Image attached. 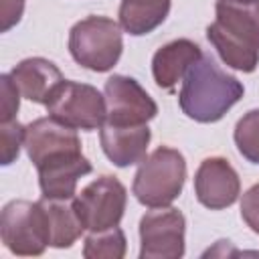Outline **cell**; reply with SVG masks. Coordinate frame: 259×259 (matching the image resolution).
Returning <instances> with one entry per match:
<instances>
[{"instance_id":"10","label":"cell","mask_w":259,"mask_h":259,"mask_svg":"<svg viewBox=\"0 0 259 259\" xmlns=\"http://www.w3.org/2000/svg\"><path fill=\"white\" fill-rule=\"evenodd\" d=\"M24 150L30 162L38 168L51 160L81 154L77 130L61 123L55 117H38L24 127Z\"/></svg>"},{"instance_id":"21","label":"cell","mask_w":259,"mask_h":259,"mask_svg":"<svg viewBox=\"0 0 259 259\" xmlns=\"http://www.w3.org/2000/svg\"><path fill=\"white\" fill-rule=\"evenodd\" d=\"M0 123L16 119V111L20 107V91L10 73L0 75Z\"/></svg>"},{"instance_id":"13","label":"cell","mask_w":259,"mask_h":259,"mask_svg":"<svg viewBox=\"0 0 259 259\" xmlns=\"http://www.w3.org/2000/svg\"><path fill=\"white\" fill-rule=\"evenodd\" d=\"M10 77L14 79L20 95L32 103L47 105L57 89L67 81L61 69L42 57H28L22 59L18 65L12 67Z\"/></svg>"},{"instance_id":"15","label":"cell","mask_w":259,"mask_h":259,"mask_svg":"<svg viewBox=\"0 0 259 259\" xmlns=\"http://www.w3.org/2000/svg\"><path fill=\"white\" fill-rule=\"evenodd\" d=\"M202 57L200 47L190 38H176L160 47L152 57V75L160 89L170 91L184 79L190 65Z\"/></svg>"},{"instance_id":"12","label":"cell","mask_w":259,"mask_h":259,"mask_svg":"<svg viewBox=\"0 0 259 259\" xmlns=\"http://www.w3.org/2000/svg\"><path fill=\"white\" fill-rule=\"evenodd\" d=\"M152 140V132L148 123L142 125H115L103 123L99 127V142L103 154L117 168H127L132 164H140L146 158L148 146Z\"/></svg>"},{"instance_id":"24","label":"cell","mask_w":259,"mask_h":259,"mask_svg":"<svg viewBox=\"0 0 259 259\" xmlns=\"http://www.w3.org/2000/svg\"><path fill=\"white\" fill-rule=\"evenodd\" d=\"M231 2H257V0H231Z\"/></svg>"},{"instance_id":"4","label":"cell","mask_w":259,"mask_h":259,"mask_svg":"<svg viewBox=\"0 0 259 259\" xmlns=\"http://www.w3.org/2000/svg\"><path fill=\"white\" fill-rule=\"evenodd\" d=\"M121 24L109 16H87L69 30V53L77 65L105 73L113 69L123 51Z\"/></svg>"},{"instance_id":"8","label":"cell","mask_w":259,"mask_h":259,"mask_svg":"<svg viewBox=\"0 0 259 259\" xmlns=\"http://www.w3.org/2000/svg\"><path fill=\"white\" fill-rule=\"evenodd\" d=\"M186 219L174 206H154L140 219V257L178 259L184 255Z\"/></svg>"},{"instance_id":"17","label":"cell","mask_w":259,"mask_h":259,"mask_svg":"<svg viewBox=\"0 0 259 259\" xmlns=\"http://www.w3.org/2000/svg\"><path fill=\"white\" fill-rule=\"evenodd\" d=\"M172 0H121L119 24L132 36H144L156 30L168 16Z\"/></svg>"},{"instance_id":"11","label":"cell","mask_w":259,"mask_h":259,"mask_svg":"<svg viewBox=\"0 0 259 259\" xmlns=\"http://www.w3.org/2000/svg\"><path fill=\"white\" fill-rule=\"evenodd\" d=\"M194 194L196 200L210 210H223L235 204L241 194L237 170L221 156L204 158L194 174Z\"/></svg>"},{"instance_id":"18","label":"cell","mask_w":259,"mask_h":259,"mask_svg":"<svg viewBox=\"0 0 259 259\" xmlns=\"http://www.w3.org/2000/svg\"><path fill=\"white\" fill-rule=\"evenodd\" d=\"M125 235L119 227L89 231L83 241V257L87 259H121L125 257Z\"/></svg>"},{"instance_id":"1","label":"cell","mask_w":259,"mask_h":259,"mask_svg":"<svg viewBox=\"0 0 259 259\" xmlns=\"http://www.w3.org/2000/svg\"><path fill=\"white\" fill-rule=\"evenodd\" d=\"M206 38L227 67L253 73L259 65V0H219Z\"/></svg>"},{"instance_id":"19","label":"cell","mask_w":259,"mask_h":259,"mask_svg":"<svg viewBox=\"0 0 259 259\" xmlns=\"http://www.w3.org/2000/svg\"><path fill=\"white\" fill-rule=\"evenodd\" d=\"M233 140L245 160H249L251 164H259V107L243 113V117L235 125Z\"/></svg>"},{"instance_id":"2","label":"cell","mask_w":259,"mask_h":259,"mask_svg":"<svg viewBox=\"0 0 259 259\" xmlns=\"http://www.w3.org/2000/svg\"><path fill=\"white\" fill-rule=\"evenodd\" d=\"M243 93V83L223 71L210 55L202 53L182 79L178 105L186 117L198 123H214L241 101Z\"/></svg>"},{"instance_id":"22","label":"cell","mask_w":259,"mask_h":259,"mask_svg":"<svg viewBox=\"0 0 259 259\" xmlns=\"http://www.w3.org/2000/svg\"><path fill=\"white\" fill-rule=\"evenodd\" d=\"M241 219L253 233L259 235V182L241 196Z\"/></svg>"},{"instance_id":"5","label":"cell","mask_w":259,"mask_h":259,"mask_svg":"<svg viewBox=\"0 0 259 259\" xmlns=\"http://www.w3.org/2000/svg\"><path fill=\"white\" fill-rule=\"evenodd\" d=\"M0 237L4 247L22 257L42 255L51 245V227L42 202L10 200L0 212Z\"/></svg>"},{"instance_id":"7","label":"cell","mask_w":259,"mask_h":259,"mask_svg":"<svg viewBox=\"0 0 259 259\" xmlns=\"http://www.w3.org/2000/svg\"><path fill=\"white\" fill-rule=\"evenodd\" d=\"M73 202L85 231H103L117 227L123 219L127 190L115 176L103 174L89 182L79 194H75Z\"/></svg>"},{"instance_id":"6","label":"cell","mask_w":259,"mask_h":259,"mask_svg":"<svg viewBox=\"0 0 259 259\" xmlns=\"http://www.w3.org/2000/svg\"><path fill=\"white\" fill-rule=\"evenodd\" d=\"M47 113L73 130L93 132L105 123V95L89 83L65 81L47 103Z\"/></svg>"},{"instance_id":"20","label":"cell","mask_w":259,"mask_h":259,"mask_svg":"<svg viewBox=\"0 0 259 259\" xmlns=\"http://www.w3.org/2000/svg\"><path fill=\"white\" fill-rule=\"evenodd\" d=\"M24 127L26 125L18 123V119L0 123V140H2L0 160H2V166H10L18 158L20 148L24 146Z\"/></svg>"},{"instance_id":"3","label":"cell","mask_w":259,"mask_h":259,"mask_svg":"<svg viewBox=\"0 0 259 259\" xmlns=\"http://www.w3.org/2000/svg\"><path fill=\"white\" fill-rule=\"evenodd\" d=\"M184 182L186 160L182 152L170 146H160L140 162L134 174L132 192L138 202L148 208L168 206L180 196Z\"/></svg>"},{"instance_id":"14","label":"cell","mask_w":259,"mask_h":259,"mask_svg":"<svg viewBox=\"0 0 259 259\" xmlns=\"http://www.w3.org/2000/svg\"><path fill=\"white\" fill-rule=\"evenodd\" d=\"M38 170V186L45 198H75L77 182L93 170L91 162L83 154H69L51 160Z\"/></svg>"},{"instance_id":"9","label":"cell","mask_w":259,"mask_h":259,"mask_svg":"<svg viewBox=\"0 0 259 259\" xmlns=\"http://www.w3.org/2000/svg\"><path fill=\"white\" fill-rule=\"evenodd\" d=\"M107 123L142 125L158 115V105L150 93L127 75H111L103 87Z\"/></svg>"},{"instance_id":"23","label":"cell","mask_w":259,"mask_h":259,"mask_svg":"<svg viewBox=\"0 0 259 259\" xmlns=\"http://www.w3.org/2000/svg\"><path fill=\"white\" fill-rule=\"evenodd\" d=\"M24 12V0H0V30L8 32L12 26H16Z\"/></svg>"},{"instance_id":"16","label":"cell","mask_w":259,"mask_h":259,"mask_svg":"<svg viewBox=\"0 0 259 259\" xmlns=\"http://www.w3.org/2000/svg\"><path fill=\"white\" fill-rule=\"evenodd\" d=\"M51 227V247L69 249L83 235L85 227L73 198H40Z\"/></svg>"}]
</instances>
